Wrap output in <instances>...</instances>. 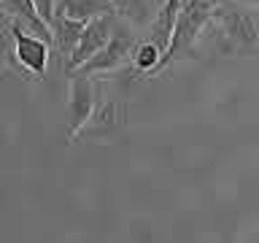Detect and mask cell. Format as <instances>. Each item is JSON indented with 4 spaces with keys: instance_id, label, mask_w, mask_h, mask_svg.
Masks as SVG:
<instances>
[{
    "instance_id": "obj_10",
    "label": "cell",
    "mask_w": 259,
    "mask_h": 243,
    "mask_svg": "<svg viewBox=\"0 0 259 243\" xmlns=\"http://www.w3.org/2000/svg\"><path fill=\"white\" fill-rule=\"evenodd\" d=\"M57 14L87 24V22L97 19V16H108V14H116V11H113L111 0H57L54 16Z\"/></svg>"
},
{
    "instance_id": "obj_3",
    "label": "cell",
    "mask_w": 259,
    "mask_h": 243,
    "mask_svg": "<svg viewBox=\"0 0 259 243\" xmlns=\"http://www.w3.org/2000/svg\"><path fill=\"white\" fill-rule=\"evenodd\" d=\"M8 35H11V40L6 44L8 65L19 70L22 78H44L46 68H49V49L52 46L46 40H40L38 35L27 32L14 19H8Z\"/></svg>"
},
{
    "instance_id": "obj_1",
    "label": "cell",
    "mask_w": 259,
    "mask_h": 243,
    "mask_svg": "<svg viewBox=\"0 0 259 243\" xmlns=\"http://www.w3.org/2000/svg\"><path fill=\"white\" fill-rule=\"evenodd\" d=\"M205 35L216 40L222 54H254L259 27H256V16L248 8H240L235 3H219L213 11Z\"/></svg>"
},
{
    "instance_id": "obj_5",
    "label": "cell",
    "mask_w": 259,
    "mask_h": 243,
    "mask_svg": "<svg viewBox=\"0 0 259 243\" xmlns=\"http://www.w3.org/2000/svg\"><path fill=\"white\" fill-rule=\"evenodd\" d=\"M95 116V81L89 76H70V97H68V141H76L81 130H87Z\"/></svg>"
},
{
    "instance_id": "obj_4",
    "label": "cell",
    "mask_w": 259,
    "mask_h": 243,
    "mask_svg": "<svg viewBox=\"0 0 259 243\" xmlns=\"http://www.w3.org/2000/svg\"><path fill=\"white\" fill-rule=\"evenodd\" d=\"M135 35L130 32L127 27H116V32H113V38L108 40V46L100 49L92 60H87L81 68L76 70L78 76H97V73H111V70H116L121 68L130 57H133V49H135ZM73 76V73H70Z\"/></svg>"
},
{
    "instance_id": "obj_9",
    "label": "cell",
    "mask_w": 259,
    "mask_h": 243,
    "mask_svg": "<svg viewBox=\"0 0 259 243\" xmlns=\"http://www.w3.org/2000/svg\"><path fill=\"white\" fill-rule=\"evenodd\" d=\"M84 22H76V19H68V16H54L52 22V35H54V49L60 52V57L65 60V65L70 62L73 52H76L81 35H84Z\"/></svg>"
},
{
    "instance_id": "obj_7",
    "label": "cell",
    "mask_w": 259,
    "mask_h": 243,
    "mask_svg": "<svg viewBox=\"0 0 259 243\" xmlns=\"http://www.w3.org/2000/svg\"><path fill=\"white\" fill-rule=\"evenodd\" d=\"M3 11L8 19H14L16 24H22L27 32H32V35H38L40 40H46L49 46L54 49V35H52V27L40 19L38 8L32 0H3Z\"/></svg>"
},
{
    "instance_id": "obj_11",
    "label": "cell",
    "mask_w": 259,
    "mask_h": 243,
    "mask_svg": "<svg viewBox=\"0 0 259 243\" xmlns=\"http://www.w3.org/2000/svg\"><path fill=\"white\" fill-rule=\"evenodd\" d=\"M133 68L138 76H157L159 70V62H162V52L151 44L149 38L146 40H138L135 49H133V57H130Z\"/></svg>"
},
{
    "instance_id": "obj_8",
    "label": "cell",
    "mask_w": 259,
    "mask_h": 243,
    "mask_svg": "<svg viewBox=\"0 0 259 243\" xmlns=\"http://www.w3.org/2000/svg\"><path fill=\"white\" fill-rule=\"evenodd\" d=\"M181 6L184 0H165L159 6L157 16H154L151 27H149V40L159 49L162 54L167 52L170 46V38H173V30H176V22H178V14H181Z\"/></svg>"
},
{
    "instance_id": "obj_13",
    "label": "cell",
    "mask_w": 259,
    "mask_h": 243,
    "mask_svg": "<svg viewBox=\"0 0 259 243\" xmlns=\"http://www.w3.org/2000/svg\"><path fill=\"white\" fill-rule=\"evenodd\" d=\"M251 3H254V6H259V0H251Z\"/></svg>"
},
{
    "instance_id": "obj_6",
    "label": "cell",
    "mask_w": 259,
    "mask_h": 243,
    "mask_svg": "<svg viewBox=\"0 0 259 243\" xmlns=\"http://www.w3.org/2000/svg\"><path fill=\"white\" fill-rule=\"evenodd\" d=\"M113 32H116V14L97 16V19L87 22L84 35H81L78 46H76V52H73L70 62L65 65L68 76H70V73H76V70L81 68V65L87 62V60H92V57H95L97 52H100V49L108 46V40L113 38Z\"/></svg>"
},
{
    "instance_id": "obj_2",
    "label": "cell",
    "mask_w": 259,
    "mask_h": 243,
    "mask_svg": "<svg viewBox=\"0 0 259 243\" xmlns=\"http://www.w3.org/2000/svg\"><path fill=\"white\" fill-rule=\"evenodd\" d=\"M219 3H222V0H184L181 14H178V22H176V30H173V38H170L167 52L162 54V62H159L157 73H162L176 60H194V57H197L194 49H197L202 32L208 30Z\"/></svg>"
},
{
    "instance_id": "obj_12",
    "label": "cell",
    "mask_w": 259,
    "mask_h": 243,
    "mask_svg": "<svg viewBox=\"0 0 259 243\" xmlns=\"http://www.w3.org/2000/svg\"><path fill=\"white\" fill-rule=\"evenodd\" d=\"M38 8V14H40V19H44L49 27H52V22H54V11H57V0H32Z\"/></svg>"
}]
</instances>
